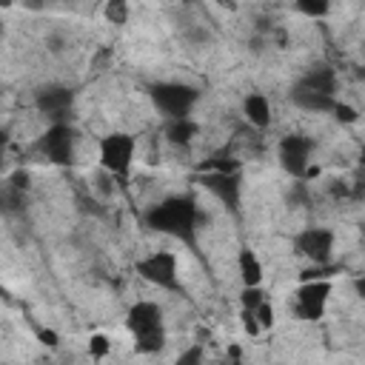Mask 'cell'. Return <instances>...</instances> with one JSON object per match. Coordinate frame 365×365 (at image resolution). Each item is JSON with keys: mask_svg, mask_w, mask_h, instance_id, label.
Wrapping results in <instances>:
<instances>
[{"mask_svg": "<svg viewBox=\"0 0 365 365\" xmlns=\"http://www.w3.org/2000/svg\"><path fill=\"white\" fill-rule=\"evenodd\" d=\"M6 143H9V131L0 128V148H6Z\"/></svg>", "mask_w": 365, "mask_h": 365, "instance_id": "83f0119b", "label": "cell"}, {"mask_svg": "<svg viewBox=\"0 0 365 365\" xmlns=\"http://www.w3.org/2000/svg\"><path fill=\"white\" fill-rule=\"evenodd\" d=\"M26 9H31V11H40L43 6H46V0H20Z\"/></svg>", "mask_w": 365, "mask_h": 365, "instance_id": "4316f807", "label": "cell"}, {"mask_svg": "<svg viewBox=\"0 0 365 365\" xmlns=\"http://www.w3.org/2000/svg\"><path fill=\"white\" fill-rule=\"evenodd\" d=\"M125 328L131 331L134 336V345L137 351L143 354H154L165 345V328H163V311L157 302H137L128 308V317H125Z\"/></svg>", "mask_w": 365, "mask_h": 365, "instance_id": "7a4b0ae2", "label": "cell"}, {"mask_svg": "<svg viewBox=\"0 0 365 365\" xmlns=\"http://www.w3.org/2000/svg\"><path fill=\"white\" fill-rule=\"evenodd\" d=\"M291 100H294L297 108H302V111H314V114H325V111H331L334 103H336L331 94H319V91L302 88V86H297V88L291 91Z\"/></svg>", "mask_w": 365, "mask_h": 365, "instance_id": "4fadbf2b", "label": "cell"}, {"mask_svg": "<svg viewBox=\"0 0 365 365\" xmlns=\"http://www.w3.org/2000/svg\"><path fill=\"white\" fill-rule=\"evenodd\" d=\"M37 336H40L46 345H57V334H54V331H46V328H40V331H37Z\"/></svg>", "mask_w": 365, "mask_h": 365, "instance_id": "484cf974", "label": "cell"}, {"mask_svg": "<svg viewBox=\"0 0 365 365\" xmlns=\"http://www.w3.org/2000/svg\"><path fill=\"white\" fill-rule=\"evenodd\" d=\"M137 274L160 288H177L180 285V262L171 251H154L145 259L137 262Z\"/></svg>", "mask_w": 365, "mask_h": 365, "instance_id": "5b68a950", "label": "cell"}, {"mask_svg": "<svg viewBox=\"0 0 365 365\" xmlns=\"http://www.w3.org/2000/svg\"><path fill=\"white\" fill-rule=\"evenodd\" d=\"M294 297H297V314L302 319H319L325 311V302L331 297V279L328 277L302 279Z\"/></svg>", "mask_w": 365, "mask_h": 365, "instance_id": "52a82bcc", "label": "cell"}, {"mask_svg": "<svg viewBox=\"0 0 365 365\" xmlns=\"http://www.w3.org/2000/svg\"><path fill=\"white\" fill-rule=\"evenodd\" d=\"M151 100H154L157 111L165 114V120L188 117L194 103L200 100V91L185 83H157V86H151Z\"/></svg>", "mask_w": 365, "mask_h": 365, "instance_id": "277c9868", "label": "cell"}, {"mask_svg": "<svg viewBox=\"0 0 365 365\" xmlns=\"http://www.w3.org/2000/svg\"><path fill=\"white\" fill-rule=\"evenodd\" d=\"M0 37H3V26H0Z\"/></svg>", "mask_w": 365, "mask_h": 365, "instance_id": "1f68e13d", "label": "cell"}, {"mask_svg": "<svg viewBox=\"0 0 365 365\" xmlns=\"http://www.w3.org/2000/svg\"><path fill=\"white\" fill-rule=\"evenodd\" d=\"M222 3H225V6H234V0H222Z\"/></svg>", "mask_w": 365, "mask_h": 365, "instance_id": "4dcf8cb0", "label": "cell"}, {"mask_svg": "<svg viewBox=\"0 0 365 365\" xmlns=\"http://www.w3.org/2000/svg\"><path fill=\"white\" fill-rule=\"evenodd\" d=\"M254 311V317H257V322H259V328L262 331H271L274 328V311H271V305H268V299H262L257 308H251Z\"/></svg>", "mask_w": 365, "mask_h": 365, "instance_id": "ffe728a7", "label": "cell"}, {"mask_svg": "<svg viewBox=\"0 0 365 365\" xmlns=\"http://www.w3.org/2000/svg\"><path fill=\"white\" fill-rule=\"evenodd\" d=\"M297 251L317 265H328L334 251V234L328 228H305L297 234Z\"/></svg>", "mask_w": 365, "mask_h": 365, "instance_id": "9c48e42d", "label": "cell"}, {"mask_svg": "<svg viewBox=\"0 0 365 365\" xmlns=\"http://www.w3.org/2000/svg\"><path fill=\"white\" fill-rule=\"evenodd\" d=\"M311 151H314V140L302 134H288L279 140V165L291 177H302L311 163Z\"/></svg>", "mask_w": 365, "mask_h": 365, "instance_id": "ba28073f", "label": "cell"}, {"mask_svg": "<svg viewBox=\"0 0 365 365\" xmlns=\"http://www.w3.org/2000/svg\"><path fill=\"white\" fill-rule=\"evenodd\" d=\"M134 137L131 134H123V131H114L108 137L100 140V165L106 174L117 177V180H125L128 171H131V163H134Z\"/></svg>", "mask_w": 365, "mask_h": 365, "instance_id": "3957f363", "label": "cell"}, {"mask_svg": "<svg viewBox=\"0 0 365 365\" xmlns=\"http://www.w3.org/2000/svg\"><path fill=\"white\" fill-rule=\"evenodd\" d=\"M11 3H14V0H0V6H3V9H9Z\"/></svg>", "mask_w": 365, "mask_h": 365, "instance_id": "f1b7e54d", "label": "cell"}, {"mask_svg": "<svg viewBox=\"0 0 365 365\" xmlns=\"http://www.w3.org/2000/svg\"><path fill=\"white\" fill-rule=\"evenodd\" d=\"M242 114H245V120H248L251 125L265 128V125L271 123V103H268V97H262V94H248V97L242 100Z\"/></svg>", "mask_w": 365, "mask_h": 365, "instance_id": "5bb4252c", "label": "cell"}, {"mask_svg": "<svg viewBox=\"0 0 365 365\" xmlns=\"http://www.w3.org/2000/svg\"><path fill=\"white\" fill-rule=\"evenodd\" d=\"M334 117L339 120V123H356L359 120V111L354 108V106H348V103H334Z\"/></svg>", "mask_w": 365, "mask_h": 365, "instance_id": "44dd1931", "label": "cell"}, {"mask_svg": "<svg viewBox=\"0 0 365 365\" xmlns=\"http://www.w3.org/2000/svg\"><path fill=\"white\" fill-rule=\"evenodd\" d=\"M200 359H202V345H194L191 351L180 354V365H194V362H200Z\"/></svg>", "mask_w": 365, "mask_h": 365, "instance_id": "cb8c5ba5", "label": "cell"}, {"mask_svg": "<svg viewBox=\"0 0 365 365\" xmlns=\"http://www.w3.org/2000/svg\"><path fill=\"white\" fill-rule=\"evenodd\" d=\"M237 268H240V279H242V285H259L262 282V262H259V257L254 254V251H240V257H237Z\"/></svg>", "mask_w": 365, "mask_h": 365, "instance_id": "2e32d148", "label": "cell"}, {"mask_svg": "<svg viewBox=\"0 0 365 365\" xmlns=\"http://www.w3.org/2000/svg\"><path fill=\"white\" fill-rule=\"evenodd\" d=\"M242 328H245V334H251V336H259V334H262V328H259V322H257V317H254L251 308H242Z\"/></svg>", "mask_w": 365, "mask_h": 365, "instance_id": "603a6c76", "label": "cell"}, {"mask_svg": "<svg viewBox=\"0 0 365 365\" xmlns=\"http://www.w3.org/2000/svg\"><path fill=\"white\" fill-rule=\"evenodd\" d=\"M336 71L331 68V66H314V68H308L305 74H302V80L297 83V86H302V88H311V91H319V94H336Z\"/></svg>", "mask_w": 365, "mask_h": 365, "instance_id": "7c38bea8", "label": "cell"}, {"mask_svg": "<svg viewBox=\"0 0 365 365\" xmlns=\"http://www.w3.org/2000/svg\"><path fill=\"white\" fill-rule=\"evenodd\" d=\"M106 20L114 26H123L128 20V3L125 0H106Z\"/></svg>", "mask_w": 365, "mask_h": 365, "instance_id": "e0dca14e", "label": "cell"}, {"mask_svg": "<svg viewBox=\"0 0 365 365\" xmlns=\"http://www.w3.org/2000/svg\"><path fill=\"white\" fill-rule=\"evenodd\" d=\"M328 6H331V0H297V9H299L302 14H308V17H322V14H328Z\"/></svg>", "mask_w": 365, "mask_h": 365, "instance_id": "ac0fdd59", "label": "cell"}, {"mask_svg": "<svg viewBox=\"0 0 365 365\" xmlns=\"http://www.w3.org/2000/svg\"><path fill=\"white\" fill-rule=\"evenodd\" d=\"M197 137V123L191 117H171L165 120V140L174 145H188Z\"/></svg>", "mask_w": 365, "mask_h": 365, "instance_id": "9a60e30c", "label": "cell"}, {"mask_svg": "<svg viewBox=\"0 0 365 365\" xmlns=\"http://www.w3.org/2000/svg\"><path fill=\"white\" fill-rule=\"evenodd\" d=\"M202 185L228 208H240V174L237 171H208Z\"/></svg>", "mask_w": 365, "mask_h": 365, "instance_id": "8fae6325", "label": "cell"}, {"mask_svg": "<svg viewBox=\"0 0 365 365\" xmlns=\"http://www.w3.org/2000/svg\"><path fill=\"white\" fill-rule=\"evenodd\" d=\"M197 220H200V211H197V202L191 197H165L160 200L157 205H151L145 211V225L160 231V234H168V237H177L182 242H194V231H197Z\"/></svg>", "mask_w": 365, "mask_h": 365, "instance_id": "6da1fadb", "label": "cell"}, {"mask_svg": "<svg viewBox=\"0 0 365 365\" xmlns=\"http://www.w3.org/2000/svg\"><path fill=\"white\" fill-rule=\"evenodd\" d=\"M71 103H74V91L66 88V86H43V88L34 94L37 111H43L46 117H51L54 123L66 117V111L71 108Z\"/></svg>", "mask_w": 365, "mask_h": 365, "instance_id": "30bf717a", "label": "cell"}, {"mask_svg": "<svg viewBox=\"0 0 365 365\" xmlns=\"http://www.w3.org/2000/svg\"><path fill=\"white\" fill-rule=\"evenodd\" d=\"M262 299H265V294H262L259 285H242V294H240L242 308H257Z\"/></svg>", "mask_w": 365, "mask_h": 365, "instance_id": "d6986e66", "label": "cell"}, {"mask_svg": "<svg viewBox=\"0 0 365 365\" xmlns=\"http://www.w3.org/2000/svg\"><path fill=\"white\" fill-rule=\"evenodd\" d=\"M11 185H14V188H26V185H29V174H26V171H14V174H11Z\"/></svg>", "mask_w": 365, "mask_h": 365, "instance_id": "d4e9b609", "label": "cell"}, {"mask_svg": "<svg viewBox=\"0 0 365 365\" xmlns=\"http://www.w3.org/2000/svg\"><path fill=\"white\" fill-rule=\"evenodd\" d=\"M88 354H91L94 359H103V356L108 354V336L91 334V339H88Z\"/></svg>", "mask_w": 365, "mask_h": 365, "instance_id": "7402d4cb", "label": "cell"}, {"mask_svg": "<svg viewBox=\"0 0 365 365\" xmlns=\"http://www.w3.org/2000/svg\"><path fill=\"white\" fill-rule=\"evenodd\" d=\"M40 151L46 154L48 163L54 165H68L74 160V131L68 123L57 120L46 128V134L40 137Z\"/></svg>", "mask_w": 365, "mask_h": 365, "instance_id": "8992f818", "label": "cell"}, {"mask_svg": "<svg viewBox=\"0 0 365 365\" xmlns=\"http://www.w3.org/2000/svg\"><path fill=\"white\" fill-rule=\"evenodd\" d=\"M0 171H3V148H0Z\"/></svg>", "mask_w": 365, "mask_h": 365, "instance_id": "f546056e", "label": "cell"}]
</instances>
